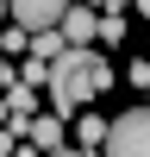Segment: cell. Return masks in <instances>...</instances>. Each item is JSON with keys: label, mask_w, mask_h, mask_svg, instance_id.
Here are the masks:
<instances>
[{"label": "cell", "mask_w": 150, "mask_h": 157, "mask_svg": "<svg viewBox=\"0 0 150 157\" xmlns=\"http://www.w3.org/2000/svg\"><path fill=\"white\" fill-rule=\"evenodd\" d=\"M112 88V63L100 57V50H69V57L50 63V101H56V113H88V101L106 94Z\"/></svg>", "instance_id": "6da1fadb"}, {"label": "cell", "mask_w": 150, "mask_h": 157, "mask_svg": "<svg viewBox=\"0 0 150 157\" xmlns=\"http://www.w3.org/2000/svg\"><path fill=\"white\" fill-rule=\"evenodd\" d=\"M106 157H150V107H131V113H119V120H112Z\"/></svg>", "instance_id": "7a4b0ae2"}, {"label": "cell", "mask_w": 150, "mask_h": 157, "mask_svg": "<svg viewBox=\"0 0 150 157\" xmlns=\"http://www.w3.org/2000/svg\"><path fill=\"white\" fill-rule=\"evenodd\" d=\"M6 6H12V25H25V32H56L75 0H6Z\"/></svg>", "instance_id": "3957f363"}, {"label": "cell", "mask_w": 150, "mask_h": 157, "mask_svg": "<svg viewBox=\"0 0 150 157\" xmlns=\"http://www.w3.org/2000/svg\"><path fill=\"white\" fill-rule=\"evenodd\" d=\"M100 19H106V13H94V6H81V0H75V6H69V19H62V38H69L75 50H94Z\"/></svg>", "instance_id": "277c9868"}, {"label": "cell", "mask_w": 150, "mask_h": 157, "mask_svg": "<svg viewBox=\"0 0 150 157\" xmlns=\"http://www.w3.org/2000/svg\"><path fill=\"white\" fill-rule=\"evenodd\" d=\"M106 132H112V120H100V113H75V138H81V151H106Z\"/></svg>", "instance_id": "5b68a950"}, {"label": "cell", "mask_w": 150, "mask_h": 157, "mask_svg": "<svg viewBox=\"0 0 150 157\" xmlns=\"http://www.w3.org/2000/svg\"><path fill=\"white\" fill-rule=\"evenodd\" d=\"M62 120H69V113H38L31 120V145L38 151H62Z\"/></svg>", "instance_id": "8992f818"}, {"label": "cell", "mask_w": 150, "mask_h": 157, "mask_svg": "<svg viewBox=\"0 0 150 157\" xmlns=\"http://www.w3.org/2000/svg\"><path fill=\"white\" fill-rule=\"evenodd\" d=\"M69 38H62V25H56V32H31V57H44V63H56V57H69Z\"/></svg>", "instance_id": "52a82bcc"}, {"label": "cell", "mask_w": 150, "mask_h": 157, "mask_svg": "<svg viewBox=\"0 0 150 157\" xmlns=\"http://www.w3.org/2000/svg\"><path fill=\"white\" fill-rule=\"evenodd\" d=\"M100 44H125V13H119V6L100 19Z\"/></svg>", "instance_id": "ba28073f"}, {"label": "cell", "mask_w": 150, "mask_h": 157, "mask_svg": "<svg viewBox=\"0 0 150 157\" xmlns=\"http://www.w3.org/2000/svg\"><path fill=\"white\" fill-rule=\"evenodd\" d=\"M125 82H131L138 94H150V63H144V57H131V63H125Z\"/></svg>", "instance_id": "9c48e42d"}, {"label": "cell", "mask_w": 150, "mask_h": 157, "mask_svg": "<svg viewBox=\"0 0 150 157\" xmlns=\"http://www.w3.org/2000/svg\"><path fill=\"white\" fill-rule=\"evenodd\" d=\"M19 75H25V82H31V88H50V63H44V57H31V63H25Z\"/></svg>", "instance_id": "30bf717a"}, {"label": "cell", "mask_w": 150, "mask_h": 157, "mask_svg": "<svg viewBox=\"0 0 150 157\" xmlns=\"http://www.w3.org/2000/svg\"><path fill=\"white\" fill-rule=\"evenodd\" d=\"M44 157H88V151H44Z\"/></svg>", "instance_id": "8fae6325"}, {"label": "cell", "mask_w": 150, "mask_h": 157, "mask_svg": "<svg viewBox=\"0 0 150 157\" xmlns=\"http://www.w3.org/2000/svg\"><path fill=\"white\" fill-rule=\"evenodd\" d=\"M100 6H106V13H112V6H131V0H100Z\"/></svg>", "instance_id": "7c38bea8"}, {"label": "cell", "mask_w": 150, "mask_h": 157, "mask_svg": "<svg viewBox=\"0 0 150 157\" xmlns=\"http://www.w3.org/2000/svg\"><path fill=\"white\" fill-rule=\"evenodd\" d=\"M131 6H138V13H144V19H150V0H131Z\"/></svg>", "instance_id": "4fadbf2b"}, {"label": "cell", "mask_w": 150, "mask_h": 157, "mask_svg": "<svg viewBox=\"0 0 150 157\" xmlns=\"http://www.w3.org/2000/svg\"><path fill=\"white\" fill-rule=\"evenodd\" d=\"M6 157H12V151H6Z\"/></svg>", "instance_id": "5bb4252c"}]
</instances>
